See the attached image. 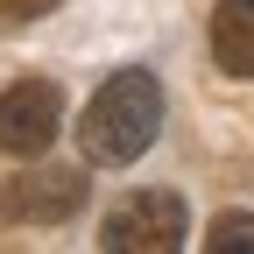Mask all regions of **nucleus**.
I'll return each mask as SVG.
<instances>
[{
  "label": "nucleus",
  "instance_id": "1",
  "mask_svg": "<svg viewBox=\"0 0 254 254\" xmlns=\"http://www.w3.org/2000/svg\"><path fill=\"white\" fill-rule=\"evenodd\" d=\"M155 134H163V78L141 71V64L113 71L99 92H92L85 120H78V148H85V163H99V170L134 163Z\"/></svg>",
  "mask_w": 254,
  "mask_h": 254
},
{
  "label": "nucleus",
  "instance_id": "2",
  "mask_svg": "<svg viewBox=\"0 0 254 254\" xmlns=\"http://www.w3.org/2000/svg\"><path fill=\"white\" fill-rule=\"evenodd\" d=\"M184 198L177 190H134L99 219V247L106 254H170L184 247Z\"/></svg>",
  "mask_w": 254,
  "mask_h": 254
},
{
  "label": "nucleus",
  "instance_id": "3",
  "mask_svg": "<svg viewBox=\"0 0 254 254\" xmlns=\"http://www.w3.org/2000/svg\"><path fill=\"white\" fill-rule=\"evenodd\" d=\"M57 134H64V92L50 78H21L0 92V148L7 155L36 163V155H50Z\"/></svg>",
  "mask_w": 254,
  "mask_h": 254
},
{
  "label": "nucleus",
  "instance_id": "4",
  "mask_svg": "<svg viewBox=\"0 0 254 254\" xmlns=\"http://www.w3.org/2000/svg\"><path fill=\"white\" fill-rule=\"evenodd\" d=\"M85 170H21L0 184V219H14V226H64V219L85 212Z\"/></svg>",
  "mask_w": 254,
  "mask_h": 254
},
{
  "label": "nucleus",
  "instance_id": "5",
  "mask_svg": "<svg viewBox=\"0 0 254 254\" xmlns=\"http://www.w3.org/2000/svg\"><path fill=\"white\" fill-rule=\"evenodd\" d=\"M212 64L226 78H254V0H219L212 7Z\"/></svg>",
  "mask_w": 254,
  "mask_h": 254
},
{
  "label": "nucleus",
  "instance_id": "6",
  "mask_svg": "<svg viewBox=\"0 0 254 254\" xmlns=\"http://www.w3.org/2000/svg\"><path fill=\"white\" fill-rule=\"evenodd\" d=\"M205 254H254V212H219L205 233Z\"/></svg>",
  "mask_w": 254,
  "mask_h": 254
},
{
  "label": "nucleus",
  "instance_id": "7",
  "mask_svg": "<svg viewBox=\"0 0 254 254\" xmlns=\"http://www.w3.org/2000/svg\"><path fill=\"white\" fill-rule=\"evenodd\" d=\"M57 7V0H0V14H7V21H43Z\"/></svg>",
  "mask_w": 254,
  "mask_h": 254
}]
</instances>
